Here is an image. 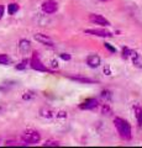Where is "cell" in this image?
Instances as JSON below:
<instances>
[{"label": "cell", "instance_id": "3", "mask_svg": "<svg viewBox=\"0 0 142 148\" xmlns=\"http://www.w3.org/2000/svg\"><path fill=\"white\" fill-rule=\"evenodd\" d=\"M30 67L35 69V71H38V72H51L49 69L45 66V64L41 62V59L38 57V53L35 52L31 57V61H30Z\"/></svg>", "mask_w": 142, "mask_h": 148}, {"label": "cell", "instance_id": "8", "mask_svg": "<svg viewBox=\"0 0 142 148\" xmlns=\"http://www.w3.org/2000/svg\"><path fill=\"white\" fill-rule=\"evenodd\" d=\"M34 38L37 41V42L42 43L45 46H48V47H53V46H54V43H53V41H52L51 37L47 36V35H45V34H36L34 36Z\"/></svg>", "mask_w": 142, "mask_h": 148}, {"label": "cell", "instance_id": "26", "mask_svg": "<svg viewBox=\"0 0 142 148\" xmlns=\"http://www.w3.org/2000/svg\"><path fill=\"white\" fill-rule=\"evenodd\" d=\"M4 11H5V8H4L3 5H0V18L4 16Z\"/></svg>", "mask_w": 142, "mask_h": 148}, {"label": "cell", "instance_id": "5", "mask_svg": "<svg viewBox=\"0 0 142 148\" xmlns=\"http://www.w3.org/2000/svg\"><path fill=\"white\" fill-rule=\"evenodd\" d=\"M89 21L91 24L100 25V26H111V24H110V21L108 18H105L103 15H99V14H90Z\"/></svg>", "mask_w": 142, "mask_h": 148}, {"label": "cell", "instance_id": "20", "mask_svg": "<svg viewBox=\"0 0 142 148\" xmlns=\"http://www.w3.org/2000/svg\"><path fill=\"white\" fill-rule=\"evenodd\" d=\"M59 142L57 140H47L43 143V147H58Z\"/></svg>", "mask_w": 142, "mask_h": 148}, {"label": "cell", "instance_id": "18", "mask_svg": "<svg viewBox=\"0 0 142 148\" xmlns=\"http://www.w3.org/2000/svg\"><path fill=\"white\" fill-rule=\"evenodd\" d=\"M10 63H11V58L9 57L8 54H5V53L0 54V64H3V66H9Z\"/></svg>", "mask_w": 142, "mask_h": 148}, {"label": "cell", "instance_id": "14", "mask_svg": "<svg viewBox=\"0 0 142 148\" xmlns=\"http://www.w3.org/2000/svg\"><path fill=\"white\" fill-rule=\"evenodd\" d=\"M134 111H135V116H136L139 126H142V108L139 105H136V106H134Z\"/></svg>", "mask_w": 142, "mask_h": 148}, {"label": "cell", "instance_id": "1", "mask_svg": "<svg viewBox=\"0 0 142 148\" xmlns=\"http://www.w3.org/2000/svg\"><path fill=\"white\" fill-rule=\"evenodd\" d=\"M114 125L117 130V133L120 135V137L125 141H130L131 137H132V133H131V126L130 123L123 120L121 117H115L114 119Z\"/></svg>", "mask_w": 142, "mask_h": 148}, {"label": "cell", "instance_id": "21", "mask_svg": "<svg viewBox=\"0 0 142 148\" xmlns=\"http://www.w3.org/2000/svg\"><path fill=\"white\" fill-rule=\"evenodd\" d=\"M111 112H113V111H111V108L109 106V104H106V103L103 104V106H102V114L103 115H108V116H109Z\"/></svg>", "mask_w": 142, "mask_h": 148}, {"label": "cell", "instance_id": "17", "mask_svg": "<svg viewBox=\"0 0 142 148\" xmlns=\"http://www.w3.org/2000/svg\"><path fill=\"white\" fill-rule=\"evenodd\" d=\"M35 98H36V92L32 91V90H27L22 94V100H25V101H30V100H32Z\"/></svg>", "mask_w": 142, "mask_h": 148}, {"label": "cell", "instance_id": "2", "mask_svg": "<svg viewBox=\"0 0 142 148\" xmlns=\"http://www.w3.org/2000/svg\"><path fill=\"white\" fill-rule=\"evenodd\" d=\"M21 141L26 145H36L41 141V136L35 130H26L21 136Z\"/></svg>", "mask_w": 142, "mask_h": 148}, {"label": "cell", "instance_id": "7", "mask_svg": "<svg viewBox=\"0 0 142 148\" xmlns=\"http://www.w3.org/2000/svg\"><path fill=\"white\" fill-rule=\"evenodd\" d=\"M98 105H99V103H98L97 99L89 98V99L84 100L83 103H80L78 108H79L80 110H94V109L98 108Z\"/></svg>", "mask_w": 142, "mask_h": 148}, {"label": "cell", "instance_id": "22", "mask_svg": "<svg viewBox=\"0 0 142 148\" xmlns=\"http://www.w3.org/2000/svg\"><path fill=\"white\" fill-rule=\"evenodd\" d=\"M131 53H132V49H130V48H127V47H123L122 48V57L125 58V59H127V58H130V56H131Z\"/></svg>", "mask_w": 142, "mask_h": 148}, {"label": "cell", "instance_id": "12", "mask_svg": "<svg viewBox=\"0 0 142 148\" xmlns=\"http://www.w3.org/2000/svg\"><path fill=\"white\" fill-rule=\"evenodd\" d=\"M19 48L21 51V53H29L30 51H31V42L29 40H21L20 42H19Z\"/></svg>", "mask_w": 142, "mask_h": 148}, {"label": "cell", "instance_id": "24", "mask_svg": "<svg viewBox=\"0 0 142 148\" xmlns=\"http://www.w3.org/2000/svg\"><path fill=\"white\" fill-rule=\"evenodd\" d=\"M59 57H61L63 61H71V54H68V53H61L59 54Z\"/></svg>", "mask_w": 142, "mask_h": 148}, {"label": "cell", "instance_id": "28", "mask_svg": "<svg viewBox=\"0 0 142 148\" xmlns=\"http://www.w3.org/2000/svg\"><path fill=\"white\" fill-rule=\"evenodd\" d=\"M4 111H5V108H4L3 105H0V114H3Z\"/></svg>", "mask_w": 142, "mask_h": 148}, {"label": "cell", "instance_id": "25", "mask_svg": "<svg viewBox=\"0 0 142 148\" xmlns=\"http://www.w3.org/2000/svg\"><path fill=\"white\" fill-rule=\"evenodd\" d=\"M51 67L52 68H58V62L57 61H54V59H52V61H51Z\"/></svg>", "mask_w": 142, "mask_h": 148}, {"label": "cell", "instance_id": "23", "mask_svg": "<svg viewBox=\"0 0 142 148\" xmlns=\"http://www.w3.org/2000/svg\"><path fill=\"white\" fill-rule=\"evenodd\" d=\"M104 47L106 48V49H109L111 53H115V52H116V48H115V47H113V46L110 45V43H106V42H105V43H104Z\"/></svg>", "mask_w": 142, "mask_h": 148}, {"label": "cell", "instance_id": "16", "mask_svg": "<svg viewBox=\"0 0 142 148\" xmlns=\"http://www.w3.org/2000/svg\"><path fill=\"white\" fill-rule=\"evenodd\" d=\"M19 4H16V3H11V4H9L8 5V14L9 15H15V14L19 11Z\"/></svg>", "mask_w": 142, "mask_h": 148}, {"label": "cell", "instance_id": "4", "mask_svg": "<svg viewBox=\"0 0 142 148\" xmlns=\"http://www.w3.org/2000/svg\"><path fill=\"white\" fill-rule=\"evenodd\" d=\"M41 10L45 14H54L58 10V4L54 0H46L41 5Z\"/></svg>", "mask_w": 142, "mask_h": 148}, {"label": "cell", "instance_id": "29", "mask_svg": "<svg viewBox=\"0 0 142 148\" xmlns=\"http://www.w3.org/2000/svg\"><path fill=\"white\" fill-rule=\"evenodd\" d=\"M102 1H108V0H102Z\"/></svg>", "mask_w": 142, "mask_h": 148}, {"label": "cell", "instance_id": "19", "mask_svg": "<svg viewBox=\"0 0 142 148\" xmlns=\"http://www.w3.org/2000/svg\"><path fill=\"white\" fill-rule=\"evenodd\" d=\"M30 66V61L29 59H24V61H21L19 64H16V69L17 71H25V69Z\"/></svg>", "mask_w": 142, "mask_h": 148}, {"label": "cell", "instance_id": "27", "mask_svg": "<svg viewBox=\"0 0 142 148\" xmlns=\"http://www.w3.org/2000/svg\"><path fill=\"white\" fill-rule=\"evenodd\" d=\"M104 73H106V75H110V74H111V72H110V68L108 66L104 68Z\"/></svg>", "mask_w": 142, "mask_h": 148}, {"label": "cell", "instance_id": "9", "mask_svg": "<svg viewBox=\"0 0 142 148\" xmlns=\"http://www.w3.org/2000/svg\"><path fill=\"white\" fill-rule=\"evenodd\" d=\"M100 63H102V59L98 54H89L88 57H86V64L90 67V68H98L100 66Z\"/></svg>", "mask_w": 142, "mask_h": 148}, {"label": "cell", "instance_id": "10", "mask_svg": "<svg viewBox=\"0 0 142 148\" xmlns=\"http://www.w3.org/2000/svg\"><path fill=\"white\" fill-rule=\"evenodd\" d=\"M56 112H57L56 110H53L51 108H47V106L40 109V116L45 117V119H54L56 117Z\"/></svg>", "mask_w": 142, "mask_h": 148}, {"label": "cell", "instance_id": "6", "mask_svg": "<svg viewBox=\"0 0 142 148\" xmlns=\"http://www.w3.org/2000/svg\"><path fill=\"white\" fill-rule=\"evenodd\" d=\"M86 35H93L97 37H103V38H110L113 37V34L105 29H90V30H85L84 31Z\"/></svg>", "mask_w": 142, "mask_h": 148}, {"label": "cell", "instance_id": "11", "mask_svg": "<svg viewBox=\"0 0 142 148\" xmlns=\"http://www.w3.org/2000/svg\"><path fill=\"white\" fill-rule=\"evenodd\" d=\"M130 57L132 59V64H134L136 68L142 69V54H140L139 52H136V51H132Z\"/></svg>", "mask_w": 142, "mask_h": 148}, {"label": "cell", "instance_id": "15", "mask_svg": "<svg viewBox=\"0 0 142 148\" xmlns=\"http://www.w3.org/2000/svg\"><path fill=\"white\" fill-rule=\"evenodd\" d=\"M100 98H102L105 103H109V101H111L113 100V92L108 90V89H105L102 91V94H100Z\"/></svg>", "mask_w": 142, "mask_h": 148}, {"label": "cell", "instance_id": "13", "mask_svg": "<svg viewBox=\"0 0 142 148\" xmlns=\"http://www.w3.org/2000/svg\"><path fill=\"white\" fill-rule=\"evenodd\" d=\"M71 80H74V82H79V83H83V84H94V80L90 79V78H86V77H80V75H71L68 77Z\"/></svg>", "mask_w": 142, "mask_h": 148}]
</instances>
